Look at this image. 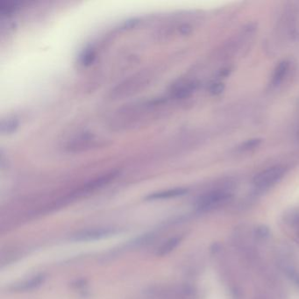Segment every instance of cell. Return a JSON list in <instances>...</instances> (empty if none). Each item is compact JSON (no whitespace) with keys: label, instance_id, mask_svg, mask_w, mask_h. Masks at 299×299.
Here are the masks:
<instances>
[{"label":"cell","instance_id":"4fadbf2b","mask_svg":"<svg viewBox=\"0 0 299 299\" xmlns=\"http://www.w3.org/2000/svg\"><path fill=\"white\" fill-rule=\"evenodd\" d=\"M254 236L259 241H264L270 237V229L267 225H258L257 227L254 229Z\"/></svg>","mask_w":299,"mask_h":299},{"label":"cell","instance_id":"8992f818","mask_svg":"<svg viewBox=\"0 0 299 299\" xmlns=\"http://www.w3.org/2000/svg\"><path fill=\"white\" fill-rule=\"evenodd\" d=\"M114 234L113 229L99 228L91 229V230H85L80 232H77L74 235L73 240L74 241H86L90 240H96V239L103 238L106 236H109Z\"/></svg>","mask_w":299,"mask_h":299},{"label":"cell","instance_id":"277c9868","mask_svg":"<svg viewBox=\"0 0 299 299\" xmlns=\"http://www.w3.org/2000/svg\"><path fill=\"white\" fill-rule=\"evenodd\" d=\"M96 139L93 135L90 132H84L77 135L72 140H70L68 142L66 148L69 152L84 151L86 149H90L96 144Z\"/></svg>","mask_w":299,"mask_h":299},{"label":"cell","instance_id":"6da1fadb","mask_svg":"<svg viewBox=\"0 0 299 299\" xmlns=\"http://www.w3.org/2000/svg\"><path fill=\"white\" fill-rule=\"evenodd\" d=\"M150 78L151 76L148 71L132 76L113 89L111 94V98L121 99V97L130 96L135 92H138L139 90H142L143 87L149 83Z\"/></svg>","mask_w":299,"mask_h":299},{"label":"cell","instance_id":"30bf717a","mask_svg":"<svg viewBox=\"0 0 299 299\" xmlns=\"http://www.w3.org/2000/svg\"><path fill=\"white\" fill-rule=\"evenodd\" d=\"M181 241H182V237H180V236L174 237V238L169 240L162 247L160 248V249L158 251V255L163 256V255H166L169 253H171V251L174 250L178 245L180 244Z\"/></svg>","mask_w":299,"mask_h":299},{"label":"cell","instance_id":"9a60e30c","mask_svg":"<svg viewBox=\"0 0 299 299\" xmlns=\"http://www.w3.org/2000/svg\"><path fill=\"white\" fill-rule=\"evenodd\" d=\"M96 58V54L92 49H88L84 51L80 56V62L84 66H88L93 62Z\"/></svg>","mask_w":299,"mask_h":299},{"label":"cell","instance_id":"7c38bea8","mask_svg":"<svg viewBox=\"0 0 299 299\" xmlns=\"http://www.w3.org/2000/svg\"><path fill=\"white\" fill-rule=\"evenodd\" d=\"M18 127V121L14 118H8L3 120L0 125V131L4 135H9L14 132Z\"/></svg>","mask_w":299,"mask_h":299},{"label":"cell","instance_id":"ba28073f","mask_svg":"<svg viewBox=\"0 0 299 299\" xmlns=\"http://www.w3.org/2000/svg\"><path fill=\"white\" fill-rule=\"evenodd\" d=\"M188 190L183 188H177V189H171V190H163L159 192L153 193L151 195L147 196L148 200H167L172 198L175 196H182L187 193Z\"/></svg>","mask_w":299,"mask_h":299},{"label":"cell","instance_id":"2e32d148","mask_svg":"<svg viewBox=\"0 0 299 299\" xmlns=\"http://www.w3.org/2000/svg\"><path fill=\"white\" fill-rule=\"evenodd\" d=\"M224 90H225V85L222 83H216V84H212L210 87V92L212 95H219L224 91Z\"/></svg>","mask_w":299,"mask_h":299},{"label":"cell","instance_id":"ac0fdd59","mask_svg":"<svg viewBox=\"0 0 299 299\" xmlns=\"http://www.w3.org/2000/svg\"><path fill=\"white\" fill-rule=\"evenodd\" d=\"M296 137H297V139L299 140V130L297 131V132H296Z\"/></svg>","mask_w":299,"mask_h":299},{"label":"cell","instance_id":"52a82bcc","mask_svg":"<svg viewBox=\"0 0 299 299\" xmlns=\"http://www.w3.org/2000/svg\"><path fill=\"white\" fill-rule=\"evenodd\" d=\"M196 84L193 82L179 84L175 86L172 90V96L177 99H183L190 96L194 92V90H196Z\"/></svg>","mask_w":299,"mask_h":299},{"label":"cell","instance_id":"7a4b0ae2","mask_svg":"<svg viewBox=\"0 0 299 299\" xmlns=\"http://www.w3.org/2000/svg\"><path fill=\"white\" fill-rule=\"evenodd\" d=\"M231 194L228 190H213L200 196L196 203V209L201 212H210L225 205L231 200Z\"/></svg>","mask_w":299,"mask_h":299},{"label":"cell","instance_id":"9c48e42d","mask_svg":"<svg viewBox=\"0 0 299 299\" xmlns=\"http://www.w3.org/2000/svg\"><path fill=\"white\" fill-rule=\"evenodd\" d=\"M289 66L288 61H283L280 62L274 72L273 79H272L273 85L278 86L283 82V78L285 77L287 72L289 71Z\"/></svg>","mask_w":299,"mask_h":299},{"label":"cell","instance_id":"5bb4252c","mask_svg":"<svg viewBox=\"0 0 299 299\" xmlns=\"http://www.w3.org/2000/svg\"><path fill=\"white\" fill-rule=\"evenodd\" d=\"M261 142H262L261 139H250V140H248V141H246V142H243V143L240 146V149L242 150V151L252 150V149H254V148H257L258 146H260Z\"/></svg>","mask_w":299,"mask_h":299},{"label":"cell","instance_id":"8fae6325","mask_svg":"<svg viewBox=\"0 0 299 299\" xmlns=\"http://www.w3.org/2000/svg\"><path fill=\"white\" fill-rule=\"evenodd\" d=\"M44 276H38V277H34L32 279L29 280L26 283H21L19 284L18 286L15 288L17 290H30V289H35L36 287H38L39 285H41V283H43V280H44Z\"/></svg>","mask_w":299,"mask_h":299},{"label":"cell","instance_id":"5b68a950","mask_svg":"<svg viewBox=\"0 0 299 299\" xmlns=\"http://www.w3.org/2000/svg\"><path fill=\"white\" fill-rule=\"evenodd\" d=\"M117 176H118V172H111V173L104 175L102 177H97L96 179L90 181V183H86L84 187H82L81 189L77 190L76 196L84 195L85 193L91 192L93 190H97L101 187L108 184L110 182H112Z\"/></svg>","mask_w":299,"mask_h":299},{"label":"cell","instance_id":"e0dca14e","mask_svg":"<svg viewBox=\"0 0 299 299\" xmlns=\"http://www.w3.org/2000/svg\"><path fill=\"white\" fill-rule=\"evenodd\" d=\"M291 280H292L293 283H295V285L299 289V271Z\"/></svg>","mask_w":299,"mask_h":299},{"label":"cell","instance_id":"3957f363","mask_svg":"<svg viewBox=\"0 0 299 299\" xmlns=\"http://www.w3.org/2000/svg\"><path fill=\"white\" fill-rule=\"evenodd\" d=\"M285 171V168L280 165L268 168L254 177L253 181L254 187L257 188L258 190H267L281 180Z\"/></svg>","mask_w":299,"mask_h":299}]
</instances>
